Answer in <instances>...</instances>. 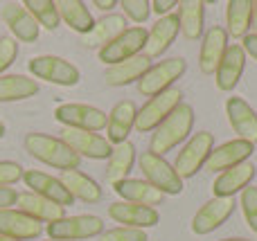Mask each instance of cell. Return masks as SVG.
<instances>
[{"label": "cell", "instance_id": "484cf974", "mask_svg": "<svg viewBox=\"0 0 257 241\" xmlns=\"http://www.w3.org/2000/svg\"><path fill=\"white\" fill-rule=\"evenodd\" d=\"M113 192L126 203H138V205L156 207L165 201V194H160L156 187H151L147 180L138 178H124L113 185Z\"/></svg>", "mask_w": 257, "mask_h": 241}, {"label": "cell", "instance_id": "836d02e7", "mask_svg": "<svg viewBox=\"0 0 257 241\" xmlns=\"http://www.w3.org/2000/svg\"><path fill=\"white\" fill-rule=\"evenodd\" d=\"M23 7L32 14L36 25L45 27L48 32H54L59 27V23H61V16H59V9L54 0H25Z\"/></svg>", "mask_w": 257, "mask_h": 241}, {"label": "cell", "instance_id": "c3c4849f", "mask_svg": "<svg viewBox=\"0 0 257 241\" xmlns=\"http://www.w3.org/2000/svg\"><path fill=\"white\" fill-rule=\"evenodd\" d=\"M48 241H57V239H48Z\"/></svg>", "mask_w": 257, "mask_h": 241}, {"label": "cell", "instance_id": "8d00e7d4", "mask_svg": "<svg viewBox=\"0 0 257 241\" xmlns=\"http://www.w3.org/2000/svg\"><path fill=\"white\" fill-rule=\"evenodd\" d=\"M120 7L124 9L126 18H131L133 23H145L151 14V3L149 0H122Z\"/></svg>", "mask_w": 257, "mask_h": 241}, {"label": "cell", "instance_id": "4dcf8cb0", "mask_svg": "<svg viewBox=\"0 0 257 241\" xmlns=\"http://www.w3.org/2000/svg\"><path fill=\"white\" fill-rule=\"evenodd\" d=\"M133 162H136V144L133 142H122L117 147H113L111 156H108V165H106V180L111 185L120 183V180L128 178Z\"/></svg>", "mask_w": 257, "mask_h": 241}, {"label": "cell", "instance_id": "277c9868", "mask_svg": "<svg viewBox=\"0 0 257 241\" xmlns=\"http://www.w3.org/2000/svg\"><path fill=\"white\" fill-rule=\"evenodd\" d=\"M212 149H214V135L210 131H199V133L192 135L183 144V149L176 156V162H174V169L181 176V180L192 178V176L199 174L205 167V162H208Z\"/></svg>", "mask_w": 257, "mask_h": 241}, {"label": "cell", "instance_id": "4fadbf2b", "mask_svg": "<svg viewBox=\"0 0 257 241\" xmlns=\"http://www.w3.org/2000/svg\"><path fill=\"white\" fill-rule=\"evenodd\" d=\"M23 183L30 187L32 194L45 198V201L57 203V205H61V207H68L75 203V198L68 194V189L63 187L61 180L50 176V174H45V171H39V169L23 171Z\"/></svg>", "mask_w": 257, "mask_h": 241}, {"label": "cell", "instance_id": "74e56055", "mask_svg": "<svg viewBox=\"0 0 257 241\" xmlns=\"http://www.w3.org/2000/svg\"><path fill=\"white\" fill-rule=\"evenodd\" d=\"M16 57H18L16 39H12V36H3V39H0V77H3V72L7 70L14 61H16Z\"/></svg>", "mask_w": 257, "mask_h": 241}, {"label": "cell", "instance_id": "52a82bcc", "mask_svg": "<svg viewBox=\"0 0 257 241\" xmlns=\"http://www.w3.org/2000/svg\"><path fill=\"white\" fill-rule=\"evenodd\" d=\"M54 120L59 124H63V129H77V131H90V133H97V131L106 129L108 115L97 106H90V104H59L54 108Z\"/></svg>", "mask_w": 257, "mask_h": 241}, {"label": "cell", "instance_id": "f35d334b", "mask_svg": "<svg viewBox=\"0 0 257 241\" xmlns=\"http://www.w3.org/2000/svg\"><path fill=\"white\" fill-rule=\"evenodd\" d=\"M18 180H23V167L9 160L0 162V187H12Z\"/></svg>", "mask_w": 257, "mask_h": 241}, {"label": "cell", "instance_id": "1f68e13d", "mask_svg": "<svg viewBox=\"0 0 257 241\" xmlns=\"http://www.w3.org/2000/svg\"><path fill=\"white\" fill-rule=\"evenodd\" d=\"M39 93V81L25 75H3L0 77V104L23 102Z\"/></svg>", "mask_w": 257, "mask_h": 241}, {"label": "cell", "instance_id": "7c38bea8", "mask_svg": "<svg viewBox=\"0 0 257 241\" xmlns=\"http://www.w3.org/2000/svg\"><path fill=\"white\" fill-rule=\"evenodd\" d=\"M237 203L235 198H210L208 203L199 207V212L192 219V232L194 234H210L219 230L232 216Z\"/></svg>", "mask_w": 257, "mask_h": 241}, {"label": "cell", "instance_id": "60d3db41", "mask_svg": "<svg viewBox=\"0 0 257 241\" xmlns=\"http://www.w3.org/2000/svg\"><path fill=\"white\" fill-rule=\"evenodd\" d=\"M174 7H178V3H174V0H154V3H151V9H154L156 14H160V18L172 14Z\"/></svg>", "mask_w": 257, "mask_h": 241}, {"label": "cell", "instance_id": "cb8c5ba5", "mask_svg": "<svg viewBox=\"0 0 257 241\" xmlns=\"http://www.w3.org/2000/svg\"><path fill=\"white\" fill-rule=\"evenodd\" d=\"M16 210H21L23 214H27L30 219L39 221V223H54V221H61L66 216V207L57 205L52 201H45V198L36 196L32 192H23L16 198Z\"/></svg>", "mask_w": 257, "mask_h": 241}, {"label": "cell", "instance_id": "4316f807", "mask_svg": "<svg viewBox=\"0 0 257 241\" xmlns=\"http://www.w3.org/2000/svg\"><path fill=\"white\" fill-rule=\"evenodd\" d=\"M124 30H126L124 16H120V14H106V16H102L99 21H95V27L88 34L81 36V43H84L86 48L102 50V48H106L111 41H115Z\"/></svg>", "mask_w": 257, "mask_h": 241}, {"label": "cell", "instance_id": "ab89813d", "mask_svg": "<svg viewBox=\"0 0 257 241\" xmlns=\"http://www.w3.org/2000/svg\"><path fill=\"white\" fill-rule=\"evenodd\" d=\"M16 189L14 187H0V210H9L12 205H16Z\"/></svg>", "mask_w": 257, "mask_h": 241}, {"label": "cell", "instance_id": "7dc6e473", "mask_svg": "<svg viewBox=\"0 0 257 241\" xmlns=\"http://www.w3.org/2000/svg\"><path fill=\"white\" fill-rule=\"evenodd\" d=\"M0 241H16V239H9V237H3V234H0Z\"/></svg>", "mask_w": 257, "mask_h": 241}, {"label": "cell", "instance_id": "7402d4cb", "mask_svg": "<svg viewBox=\"0 0 257 241\" xmlns=\"http://www.w3.org/2000/svg\"><path fill=\"white\" fill-rule=\"evenodd\" d=\"M43 232V223L30 219L27 214H23L21 210H0V234L16 241H30L41 237Z\"/></svg>", "mask_w": 257, "mask_h": 241}, {"label": "cell", "instance_id": "3957f363", "mask_svg": "<svg viewBox=\"0 0 257 241\" xmlns=\"http://www.w3.org/2000/svg\"><path fill=\"white\" fill-rule=\"evenodd\" d=\"M138 165H140V171L145 174V180L151 187L158 189L160 194H165V196L167 194L169 196H178L183 192L181 176L176 174V169L163 156H158L154 151H142L138 156Z\"/></svg>", "mask_w": 257, "mask_h": 241}, {"label": "cell", "instance_id": "603a6c76", "mask_svg": "<svg viewBox=\"0 0 257 241\" xmlns=\"http://www.w3.org/2000/svg\"><path fill=\"white\" fill-rule=\"evenodd\" d=\"M136 113H138V108L131 99H122V102H117L111 108L108 122H106V133H108L106 140L113 147H117V144L128 140V133H131L133 124H136Z\"/></svg>", "mask_w": 257, "mask_h": 241}, {"label": "cell", "instance_id": "8992f818", "mask_svg": "<svg viewBox=\"0 0 257 241\" xmlns=\"http://www.w3.org/2000/svg\"><path fill=\"white\" fill-rule=\"evenodd\" d=\"M30 72L36 79H43L54 86H77L81 81V72L75 63H70L63 57H54V54H39L32 57L27 63Z\"/></svg>", "mask_w": 257, "mask_h": 241}, {"label": "cell", "instance_id": "d4e9b609", "mask_svg": "<svg viewBox=\"0 0 257 241\" xmlns=\"http://www.w3.org/2000/svg\"><path fill=\"white\" fill-rule=\"evenodd\" d=\"M205 7L201 0H183L178 3V30L187 41H199L205 34Z\"/></svg>", "mask_w": 257, "mask_h": 241}, {"label": "cell", "instance_id": "f546056e", "mask_svg": "<svg viewBox=\"0 0 257 241\" xmlns=\"http://www.w3.org/2000/svg\"><path fill=\"white\" fill-rule=\"evenodd\" d=\"M57 9H59L61 21L66 23L70 30H75L77 34L84 36L95 27L93 14H90V9L86 7V3H81V0H59Z\"/></svg>", "mask_w": 257, "mask_h": 241}, {"label": "cell", "instance_id": "5bb4252c", "mask_svg": "<svg viewBox=\"0 0 257 241\" xmlns=\"http://www.w3.org/2000/svg\"><path fill=\"white\" fill-rule=\"evenodd\" d=\"M226 115L230 122L232 131L237 133V138L250 142L255 147L257 144V113L255 108L246 102L244 97H228L226 102Z\"/></svg>", "mask_w": 257, "mask_h": 241}, {"label": "cell", "instance_id": "30bf717a", "mask_svg": "<svg viewBox=\"0 0 257 241\" xmlns=\"http://www.w3.org/2000/svg\"><path fill=\"white\" fill-rule=\"evenodd\" d=\"M147 34H149V30H145L142 25L126 27L115 41H111L106 48L99 50V61L106 63V66H115V63L138 57L140 50H145Z\"/></svg>", "mask_w": 257, "mask_h": 241}, {"label": "cell", "instance_id": "f1b7e54d", "mask_svg": "<svg viewBox=\"0 0 257 241\" xmlns=\"http://www.w3.org/2000/svg\"><path fill=\"white\" fill-rule=\"evenodd\" d=\"M151 68V61L145 57V54H138L133 59H126L122 63H115V66H108L106 72H104V79H106L108 86H128L133 81H140L142 75Z\"/></svg>", "mask_w": 257, "mask_h": 241}, {"label": "cell", "instance_id": "5b68a950", "mask_svg": "<svg viewBox=\"0 0 257 241\" xmlns=\"http://www.w3.org/2000/svg\"><path fill=\"white\" fill-rule=\"evenodd\" d=\"M187 70V63L183 57H172L158 61L142 75V79L138 81V93L145 97H156V95L165 93V90L174 88V81L181 79Z\"/></svg>", "mask_w": 257, "mask_h": 241}, {"label": "cell", "instance_id": "7a4b0ae2", "mask_svg": "<svg viewBox=\"0 0 257 241\" xmlns=\"http://www.w3.org/2000/svg\"><path fill=\"white\" fill-rule=\"evenodd\" d=\"M25 149L32 158H36L48 167H54V169L70 171L79 169L81 165V158L61 138H54L50 133H27Z\"/></svg>", "mask_w": 257, "mask_h": 241}, {"label": "cell", "instance_id": "ffe728a7", "mask_svg": "<svg viewBox=\"0 0 257 241\" xmlns=\"http://www.w3.org/2000/svg\"><path fill=\"white\" fill-rule=\"evenodd\" d=\"M178 18L176 14H167V16L158 18L154 23V27L147 34V43H145V57L149 59H158L160 54H165L169 50V45L176 41L178 36Z\"/></svg>", "mask_w": 257, "mask_h": 241}, {"label": "cell", "instance_id": "2e32d148", "mask_svg": "<svg viewBox=\"0 0 257 241\" xmlns=\"http://www.w3.org/2000/svg\"><path fill=\"white\" fill-rule=\"evenodd\" d=\"M255 174H257V167L250 160L221 171V174L217 176V180H214V185H212L214 198H235V194L244 192V189L253 183Z\"/></svg>", "mask_w": 257, "mask_h": 241}, {"label": "cell", "instance_id": "b9f144b4", "mask_svg": "<svg viewBox=\"0 0 257 241\" xmlns=\"http://www.w3.org/2000/svg\"><path fill=\"white\" fill-rule=\"evenodd\" d=\"M241 48H244V52L246 54H250V57L257 61V36L255 34H246L244 39H241Z\"/></svg>", "mask_w": 257, "mask_h": 241}, {"label": "cell", "instance_id": "d590c367", "mask_svg": "<svg viewBox=\"0 0 257 241\" xmlns=\"http://www.w3.org/2000/svg\"><path fill=\"white\" fill-rule=\"evenodd\" d=\"M99 241H149L145 230H136V228H113V230H106L97 237Z\"/></svg>", "mask_w": 257, "mask_h": 241}, {"label": "cell", "instance_id": "6da1fadb", "mask_svg": "<svg viewBox=\"0 0 257 241\" xmlns=\"http://www.w3.org/2000/svg\"><path fill=\"white\" fill-rule=\"evenodd\" d=\"M192 126H194V108H192L190 104L181 102L154 129V133H151V142H149V151L158 153V156L172 151V149L178 147L183 140L190 138Z\"/></svg>", "mask_w": 257, "mask_h": 241}, {"label": "cell", "instance_id": "9a60e30c", "mask_svg": "<svg viewBox=\"0 0 257 241\" xmlns=\"http://www.w3.org/2000/svg\"><path fill=\"white\" fill-rule=\"evenodd\" d=\"M108 216H111L115 223H122L124 228H136V230L154 228L160 221L156 207L138 205V203H126V201L111 203V205H108Z\"/></svg>", "mask_w": 257, "mask_h": 241}, {"label": "cell", "instance_id": "d6a6232c", "mask_svg": "<svg viewBox=\"0 0 257 241\" xmlns=\"http://www.w3.org/2000/svg\"><path fill=\"white\" fill-rule=\"evenodd\" d=\"M253 3L250 0H230L226 3V34L235 39H244L250 30Z\"/></svg>", "mask_w": 257, "mask_h": 241}, {"label": "cell", "instance_id": "9c48e42d", "mask_svg": "<svg viewBox=\"0 0 257 241\" xmlns=\"http://www.w3.org/2000/svg\"><path fill=\"white\" fill-rule=\"evenodd\" d=\"M181 102H183V93L178 88H169L165 93L156 95V97H149L142 104V108H138L136 113V124H133L136 131H140V133L154 131Z\"/></svg>", "mask_w": 257, "mask_h": 241}, {"label": "cell", "instance_id": "bcb514c9", "mask_svg": "<svg viewBox=\"0 0 257 241\" xmlns=\"http://www.w3.org/2000/svg\"><path fill=\"white\" fill-rule=\"evenodd\" d=\"M5 133H7V129H5V124H3V122H0V138H3Z\"/></svg>", "mask_w": 257, "mask_h": 241}, {"label": "cell", "instance_id": "ba28073f", "mask_svg": "<svg viewBox=\"0 0 257 241\" xmlns=\"http://www.w3.org/2000/svg\"><path fill=\"white\" fill-rule=\"evenodd\" d=\"M104 232V221L95 214H77L63 216L48 225V237L57 241H84L95 239Z\"/></svg>", "mask_w": 257, "mask_h": 241}, {"label": "cell", "instance_id": "7bdbcfd3", "mask_svg": "<svg viewBox=\"0 0 257 241\" xmlns=\"http://www.w3.org/2000/svg\"><path fill=\"white\" fill-rule=\"evenodd\" d=\"M93 5L99 9H104V12H108V9L117 7V0H93Z\"/></svg>", "mask_w": 257, "mask_h": 241}, {"label": "cell", "instance_id": "ac0fdd59", "mask_svg": "<svg viewBox=\"0 0 257 241\" xmlns=\"http://www.w3.org/2000/svg\"><path fill=\"white\" fill-rule=\"evenodd\" d=\"M246 70V52L239 43L228 45L226 54L221 57L217 70H214V77H217V88L223 90V93H230V90L237 88L241 75Z\"/></svg>", "mask_w": 257, "mask_h": 241}, {"label": "cell", "instance_id": "f6af8a7d", "mask_svg": "<svg viewBox=\"0 0 257 241\" xmlns=\"http://www.w3.org/2000/svg\"><path fill=\"white\" fill-rule=\"evenodd\" d=\"M221 241H250V239H241V237H232V239H221Z\"/></svg>", "mask_w": 257, "mask_h": 241}, {"label": "cell", "instance_id": "d6986e66", "mask_svg": "<svg viewBox=\"0 0 257 241\" xmlns=\"http://www.w3.org/2000/svg\"><path fill=\"white\" fill-rule=\"evenodd\" d=\"M0 16H3L5 25L9 27V32H12L18 41L34 43V41L39 39L41 27L36 25L32 14L23 7V3H5L3 7H0Z\"/></svg>", "mask_w": 257, "mask_h": 241}, {"label": "cell", "instance_id": "e0dca14e", "mask_svg": "<svg viewBox=\"0 0 257 241\" xmlns=\"http://www.w3.org/2000/svg\"><path fill=\"white\" fill-rule=\"evenodd\" d=\"M255 147L250 142H244V140H228V142L219 144V147L212 149L208 162H205V169L208 171H226L230 167H237L241 162H246L250 156H253Z\"/></svg>", "mask_w": 257, "mask_h": 241}, {"label": "cell", "instance_id": "8fae6325", "mask_svg": "<svg viewBox=\"0 0 257 241\" xmlns=\"http://www.w3.org/2000/svg\"><path fill=\"white\" fill-rule=\"evenodd\" d=\"M61 140L79 158H90V160H108L113 151V144L106 138H102L99 133H90V131L63 129Z\"/></svg>", "mask_w": 257, "mask_h": 241}, {"label": "cell", "instance_id": "e575fe53", "mask_svg": "<svg viewBox=\"0 0 257 241\" xmlns=\"http://www.w3.org/2000/svg\"><path fill=\"white\" fill-rule=\"evenodd\" d=\"M239 205H241V212H244V219H246V223H248V228L257 234V187L248 185V187L241 192Z\"/></svg>", "mask_w": 257, "mask_h": 241}, {"label": "cell", "instance_id": "44dd1931", "mask_svg": "<svg viewBox=\"0 0 257 241\" xmlns=\"http://www.w3.org/2000/svg\"><path fill=\"white\" fill-rule=\"evenodd\" d=\"M228 50V34L221 25H212L201 39V52H199V68L203 75H214L221 57Z\"/></svg>", "mask_w": 257, "mask_h": 241}, {"label": "cell", "instance_id": "ee69618b", "mask_svg": "<svg viewBox=\"0 0 257 241\" xmlns=\"http://www.w3.org/2000/svg\"><path fill=\"white\" fill-rule=\"evenodd\" d=\"M250 30H253V34L257 36V0L253 3V18H250Z\"/></svg>", "mask_w": 257, "mask_h": 241}, {"label": "cell", "instance_id": "83f0119b", "mask_svg": "<svg viewBox=\"0 0 257 241\" xmlns=\"http://www.w3.org/2000/svg\"><path fill=\"white\" fill-rule=\"evenodd\" d=\"M63 187L68 189L72 198H79L84 203H99L102 201V187L97 180H93L88 174H84L81 169H70V171H61Z\"/></svg>", "mask_w": 257, "mask_h": 241}]
</instances>
